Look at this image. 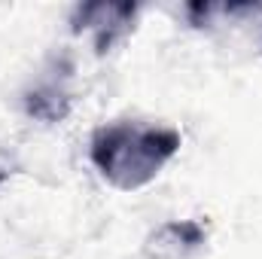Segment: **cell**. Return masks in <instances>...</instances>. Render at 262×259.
<instances>
[{"label": "cell", "mask_w": 262, "mask_h": 259, "mask_svg": "<svg viewBox=\"0 0 262 259\" xmlns=\"http://www.w3.org/2000/svg\"><path fill=\"white\" fill-rule=\"evenodd\" d=\"M177 149L180 134L174 128H143L131 122H113L98 128L92 137V162L119 189L146 186Z\"/></svg>", "instance_id": "cell-1"}, {"label": "cell", "mask_w": 262, "mask_h": 259, "mask_svg": "<svg viewBox=\"0 0 262 259\" xmlns=\"http://www.w3.org/2000/svg\"><path fill=\"white\" fill-rule=\"evenodd\" d=\"M137 6L134 3H85L73 15L76 31H92L98 52H110L131 31Z\"/></svg>", "instance_id": "cell-2"}, {"label": "cell", "mask_w": 262, "mask_h": 259, "mask_svg": "<svg viewBox=\"0 0 262 259\" xmlns=\"http://www.w3.org/2000/svg\"><path fill=\"white\" fill-rule=\"evenodd\" d=\"M67 110H70V95L64 92V85L55 82V79L43 82L40 89H34V92L28 95V113L37 116V119H43V122H58V119H64Z\"/></svg>", "instance_id": "cell-3"}]
</instances>
